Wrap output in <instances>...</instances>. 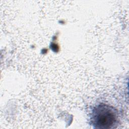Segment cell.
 I'll use <instances>...</instances> for the list:
<instances>
[{"instance_id": "cell-1", "label": "cell", "mask_w": 129, "mask_h": 129, "mask_svg": "<svg viewBox=\"0 0 129 129\" xmlns=\"http://www.w3.org/2000/svg\"><path fill=\"white\" fill-rule=\"evenodd\" d=\"M90 121L95 128H114L117 126L119 122L118 113L112 106L100 103L93 108Z\"/></svg>"}]
</instances>
